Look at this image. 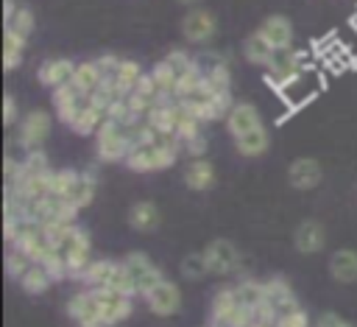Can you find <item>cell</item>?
<instances>
[{"mask_svg":"<svg viewBox=\"0 0 357 327\" xmlns=\"http://www.w3.org/2000/svg\"><path fill=\"white\" fill-rule=\"evenodd\" d=\"M321 179H324L321 162L312 159V157H296L287 168V182L296 190H312V187L321 184Z\"/></svg>","mask_w":357,"mask_h":327,"instance_id":"cell-14","label":"cell"},{"mask_svg":"<svg viewBox=\"0 0 357 327\" xmlns=\"http://www.w3.org/2000/svg\"><path fill=\"white\" fill-rule=\"evenodd\" d=\"M123 266H126V271H128V277H131V285H134V293H137V296H145L151 288H156V285L165 279L162 268H159L145 252H128V254L123 257Z\"/></svg>","mask_w":357,"mask_h":327,"instance_id":"cell-6","label":"cell"},{"mask_svg":"<svg viewBox=\"0 0 357 327\" xmlns=\"http://www.w3.org/2000/svg\"><path fill=\"white\" fill-rule=\"evenodd\" d=\"M131 148V126H123L117 120H106L103 129L95 134V151L103 162H126Z\"/></svg>","mask_w":357,"mask_h":327,"instance_id":"cell-4","label":"cell"},{"mask_svg":"<svg viewBox=\"0 0 357 327\" xmlns=\"http://www.w3.org/2000/svg\"><path fill=\"white\" fill-rule=\"evenodd\" d=\"M181 34L192 45H204L218 34V20L209 8H190L181 20Z\"/></svg>","mask_w":357,"mask_h":327,"instance_id":"cell-10","label":"cell"},{"mask_svg":"<svg viewBox=\"0 0 357 327\" xmlns=\"http://www.w3.org/2000/svg\"><path fill=\"white\" fill-rule=\"evenodd\" d=\"M204 257H206L209 274H220V277L234 274V271H240V266H243V254H240V249H237L231 240H226V238H215V240H209L206 249H204Z\"/></svg>","mask_w":357,"mask_h":327,"instance_id":"cell-8","label":"cell"},{"mask_svg":"<svg viewBox=\"0 0 357 327\" xmlns=\"http://www.w3.org/2000/svg\"><path fill=\"white\" fill-rule=\"evenodd\" d=\"M209 324L212 327H251L254 324V310L243 307L234 296V288L226 285V288L215 291V296H212Z\"/></svg>","mask_w":357,"mask_h":327,"instance_id":"cell-3","label":"cell"},{"mask_svg":"<svg viewBox=\"0 0 357 327\" xmlns=\"http://www.w3.org/2000/svg\"><path fill=\"white\" fill-rule=\"evenodd\" d=\"M92 198H95V176H89V170H84V173H78L75 184L67 190L64 201L75 210H84V207L92 204Z\"/></svg>","mask_w":357,"mask_h":327,"instance_id":"cell-29","label":"cell"},{"mask_svg":"<svg viewBox=\"0 0 357 327\" xmlns=\"http://www.w3.org/2000/svg\"><path fill=\"white\" fill-rule=\"evenodd\" d=\"M70 84H73L78 92H84V95L89 98L92 92H98V89H100L103 75H100V70H98V64H95V61H78V67H75V73H73Z\"/></svg>","mask_w":357,"mask_h":327,"instance_id":"cell-28","label":"cell"},{"mask_svg":"<svg viewBox=\"0 0 357 327\" xmlns=\"http://www.w3.org/2000/svg\"><path fill=\"white\" fill-rule=\"evenodd\" d=\"M20 6L14 3V0H3V22H8L11 17H14V11H17Z\"/></svg>","mask_w":357,"mask_h":327,"instance_id":"cell-45","label":"cell"},{"mask_svg":"<svg viewBox=\"0 0 357 327\" xmlns=\"http://www.w3.org/2000/svg\"><path fill=\"white\" fill-rule=\"evenodd\" d=\"M279 327H312V319H310V313L298 305L296 310H290V313H284L279 321H276Z\"/></svg>","mask_w":357,"mask_h":327,"instance_id":"cell-40","label":"cell"},{"mask_svg":"<svg viewBox=\"0 0 357 327\" xmlns=\"http://www.w3.org/2000/svg\"><path fill=\"white\" fill-rule=\"evenodd\" d=\"M86 101L89 98L84 92H78L73 84H64V87L53 89V109H56V115H59V120L64 126H70L78 117V112L86 106Z\"/></svg>","mask_w":357,"mask_h":327,"instance_id":"cell-17","label":"cell"},{"mask_svg":"<svg viewBox=\"0 0 357 327\" xmlns=\"http://www.w3.org/2000/svg\"><path fill=\"white\" fill-rule=\"evenodd\" d=\"M67 316L73 319L75 327H106V319H103V310H100V302L95 296V291H75L67 305H64Z\"/></svg>","mask_w":357,"mask_h":327,"instance_id":"cell-7","label":"cell"},{"mask_svg":"<svg viewBox=\"0 0 357 327\" xmlns=\"http://www.w3.org/2000/svg\"><path fill=\"white\" fill-rule=\"evenodd\" d=\"M301 61H304V50H290V48L287 50H276L273 59H271V64L265 67L262 81L268 87H273V89L282 92L296 78H301Z\"/></svg>","mask_w":357,"mask_h":327,"instance_id":"cell-5","label":"cell"},{"mask_svg":"<svg viewBox=\"0 0 357 327\" xmlns=\"http://www.w3.org/2000/svg\"><path fill=\"white\" fill-rule=\"evenodd\" d=\"M173 120H176V134H178L181 143L201 131V117H198V112H195L190 103H184V101H173Z\"/></svg>","mask_w":357,"mask_h":327,"instance_id":"cell-25","label":"cell"},{"mask_svg":"<svg viewBox=\"0 0 357 327\" xmlns=\"http://www.w3.org/2000/svg\"><path fill=\"white\" fill-rule=\"evenodd\" d=\"M56 279H53V274L42 266V263H33L31 268H28V274L20 279V285H22V291L25 293H31V296H39V293H45L50 285H53Z\"/></svg>","mask_w":357,"mask_h":327,"instance_id":"cell-33","label":"cell"},{"mask_svg":"<svg viewBox=\"0 0 357 327\" xmlns=\"http://www.w3.org/2000/svg\"><path fill=\"white\" fill-rule=\"evenodd\" d=\"M50 246L56 249V254L61 257L64 268H67V279H81L84 271L92 266V240L89 232L81 224H67V226H50L45 229Z\"/></svg>","mask_w":357,"mask_h":327,"instance_id":"cell-1","label":"cell"},{"mask_svg":"<svg viewBox=\"0 0 357 327\" xmlns=\"http://www.w3.org/2000/svg\"><path fill=\"white\" fill-rule=\"evenodd\" d=\"M262 307L279 321L284 313L298 307V299H296L293 288L282 277H271V279H265V305Z\"/></svg>","mask_w":357,"mask_h":327,"instance_id":"cell-12","label":"cell"},{"mask_svg":"<svg viewBox=\"0 0 357 327\" xmlns=\"http://www.w3.org/2000/svg\"><path fill=\"white\" fill-rule=\"evenodd\" d=\"M106 120H109V109L98 106V103L89 98L86 106L78 112V117L70 123V129H73L75 134H81V137H89V134H98Z\"/></svg>","mask_w":357,"mask_h":327,"instance_id":"cell-20","label":"cell"},{"mask_svg":"<svg viewBox=\"0 0 357 327\" xmlns=\"http://www.w3.org/2000/svg\"><path fill=\"white\" fill-rule=\"evenodd\" d=\"M114 266H117V260L98 257V260H92V266L84 271V277H81L78 282H81L86 291H103V288L109 285L112 274H114Z\"/></svg>","mask_w":357,"mask_h":327,"instance_id":"cell-26","label":"cell"},{"mask_svg":"<svg viewBox=\"0 0 357 327\" xmlns=\"http://www.w3.org/2000/svg\"><path fill=\"white\" fill-rule=\"evenodd\" d=\"M257 31L262 34V39H265L273 50H287L290 42H293V22H290L284 14H268V17L259 22Z\"/></svg>","mask_w":357,"mask_h":327,"instance_id":"cell-16","label":"cell"},{"mask_svg":"<svg viewBox=\"0 0 357 327\" xmlns=\"http://www.w3.org/2000/svg\"><path fill=\"white\" fill-rule=\"evenodd\" d=\"M78 173H81V170H73V168H61V170H53V173H50V196H56V198H64V196H67V190L75 184Z\"/></svg>","mask_w":357,"mask_h":327,"instance_id":"cell-36","label":"cell"},{"mask_svg":"<svg viewBox=\"0 0 357 327\" xmlns=\"http://www.w3.org/2000/svg\"><path fill=\"white\" fill-rule=\"evenodd\" d=\"M268 145H271V137H268L265 126H259V129H254V131H248V134H243V137L234 140V148L243 157H262L268 151Z\"/></svg>","mask_w":357,"mask_h":327,"instance_id":"cell-31","label":"cell"},{"mask_svg":"<svg viewBox=\"0 0 357 327\" xmlns=\"http://www.w3.org/2000/svg\"><path fill=\"white\" fill-rule=\"evenodd\" d=\"M312 327H354V324H351L349 319H343V316L332 313V310H324V313H318V316H315Z\"/></svg>","mask_w":357,"mask_h":327,"instance_id":"cell-42","label":"cell"},{"mask_svg":"<svg viewBox=\"0 0 357 327\" xmlns=\"http://www.w3.org/2000/svg\"><path fill=\"white\" fill-rule=\"evenodd\" d=\"M98 302H100V310H103V319H106V327H120V321H126L134 310V296L128 293H117V291H95Z\"/></svg>","mask_w":357,"mask_h":327,"instance_id":"cell-13","label":"cell"},{"mask_svg":"<svg viewBox=\"0 0 357 327\" xmlns=\"http://www.w3.org/2000/svg\"><path fill=\"white\" fill-rule=\"evenodd\" d=\"M215 179H218L215 165H212L206 157L190 159L187 168H184V184H187L190 190H195V193H206V190L215 184Z\"/></svg>","mask_w":357,"mask_h":327,"instance_id":"cell-21","label":"cell"},{"mask_svg":"<svg viewBox=\"0 0 357 327\" xmlns=\"http://www.w3.org/2000/svg\"><path fill=\"white\" fill-rule=\"evenodd\" d=\"M75 61L73 59H64V56H53V59H45L36 70V78L42 87H50V89H59L64 84H70L73 73H75Z\"/></svg>","mask_w":357,"mask_h":327,"instance_id":"cell-15","label":"cell"},{"mask_svg":"<svg viewBox=\"0 0 357 327\" xmlns=\"http://www.w3.org/2000/svg\"><path fill=\"white\" fill-rule=\"evenodd\" d=\"M206 148H209V143H206V137L198 131V134H192L190 140H184V151L190 154V159H201V157H206Z\"/></svg>","mask_w":357,"mask_h":327,"instance_id":"cell-41","label":"cell"},{"mask_svg":"<svg viewBox=\"0 0 357 327\" xmlns=\"http://www.w3.org/2000/svg\"><path fill=\"white\" fill-rule=\"evenodd\" d=\"M142 75H145V73H142L139 61H134V59H123L120 67H117V73L112 75V81H114V87L120 89V95H128V92L139 84Z\"/></svg>","mask_w":357,"mask_h":327,"instance_id":"cell-32","label":"cell"},{"mask_svg":"<svg viewBox=\"0 0 357 327\" xmlns=\"http://www.w3.org/2000/svg\"><path fill=\"white\" fill-rule=\"evenodd\" d=\"M329 274L335 282L351 285L357 282V252L354 249H337L329 254Z\"/></svg>","mask_w":357,"mask_h":327,"instance_id":"cell-22","label":"cell"},{"mask_svg":"<svg viewBox=\"0 0 357 327\" xmlns=\"http://www.w3.org/2000/svg\"><path fill=\"white\" fill-rule=\"evenodd\" d=\"M178 3H181V6H198L201 0H178Z\"/></svg>","mask_w":357,"mask_h":327,"instance_id":"cell-46","label":"cell"},{"mask_svg":"<svg viewBox=\"0 0 357 327\" xmlns=\"http://www.w3.org/2000/svg\"><path fill=\"white\" fill-rule=\"evenodd\" d=\"M126 221H128V226L137 229V232H151V229L159 226L162 212H159V207H156L153 201H134V204L128 207Z\"/></svg>","mask_w":357,"mask_h":327,"instance_id":"cell-23","label":"cell"},{"mask_svg":"<svg viewBox=\"0 0 357 327\" xmlns=\"http://www.w3.org/2000/svg\"><path fill=\"white\" fill-rule=\"evenodd\" d=\"M243 53H245V59H248L251 64L268 67L276 50H273V48H271V45L262 39V34H259V31H254L251 36H245V42H243Z\"/></svg>","mask_w":357,"mask_h":327,"instance_id":"cell-30","label":"cell"},{"mask_svg":"<svg viewBox=\"0 0 357 327\" xmlns=\"http://www.w3.org/2000/svg\"><path fill=\"white\" fill-rule=\"evenodd\" d=\"M351 22H354V25H357V14H354V17H351Z\"/></svg>","mask_w":357,"mask_h":327,"instance_id":"cell-47","label":"cell"},{"mask_svg":"<svg viewBox=\"0 0 357 327\" xmlns=\"http://www.w3.org/2000/svg\"><path fill=\"white\" fill-rule=\"evenodd\" d=\"M293 246L301 254H318V252H324V246H326V229H324V224L315 221V218L301 221L296 226V232H293Z\"/></svg>","mask_w":357,"mask_h":327,"instance_id":"cell-18","label":"cell"},{"mask_svg":"<svg viewBox=\"0 0 357 327\" xmlns=\"http://www.w3.org/2000/svg\"><path fill=\"white\" fill-rule=\"evenodd\" d=\"M33 25H36L33 11H31L28 6H20V8L14 11V17L6 22V31H14V34H20V36H25V39H28V34L33 31Z\"/></svg>","mask_w":357,"mask_h":327,"instance_id":"cell-35","label":"cell"},{"mask_svg":"<svg viewBox=\"0 0 357 327\" xmlns=\"http://www.w3.org/2000/svg\"><path fill=\"white\" fill-rule=\"evenodd\" d=\"M120 61H123V59H117L114 53H103L100 59H95V64H98V70H100V75H103V81H106V78H112V75L117 73V67H120Z\"/></svg>","mask_w":357,"mask_h":327,"instance_id":"cell-43","label":"cell"},{"mask_svg":"<svg viewBox=\"0 0 357 327\" xmlns=\"http://www.w3.org/2000/svg\"><path fill=\"white\" fill-rule=\"evenodd\" d=\"M165 61L173 67V73L181 78V75H187L190 70H195V64H198V59H192L187 50H181V48H173L167 56H165Z\"/></svg>","mask_w":357,"mask_h":327,"instance_id":"cell-39","label":"cell"},{"mask_svg":"<svg viewBox=\"0 0 357 327\" xmlns=\"http://www.w3.org/2000/svg\"><path fill=\"white\" fill-rule=\"evenodd\" d=\"M181 274H184L187 279H201L204 274H209V266H206L204 252H190V254L181 260Z\"/></svg>","mask_w":357,"mask_h":327,"instance_id":"cell-38","label":"cell"},{"mask_svg":"<svg viewBox=\"0 0 357 327\" xmlns=\"http://www.w3.org/2000/svg\"><path fill=\"white\" fill-rule=\"evenodd\" d=\"M14 120H17V101H14L11 92H6L3 95V123L6 126H14Z\"/></svg>","mask_w":357,"mask_h":327,"instance_id":"cell-44","label":"cell"},{"mask_svg":"<svg viewBox=\"0 0 357 327\" xmlns=\"http://www.w3.org/2000/svg\"><path fill=\"white\" fill-rule=\"evenodd\" d=\"M142 299H145L148 310H151L153 316H162V319L176 316V313L181 310V291H178V285L170 282V279H162V282H159L156 288H151Z\"/></svg>","mask_w":357,"mask_h":327,"instance_id":"cell-11","label":"cell"},{"mask_svg":"<svg viewBox=\"0 0 357 327\" xmlns=\"http://www.w3.org/2000/svg\"><path fill=\"white\" fill-rule=\"evenodd\" d=\"M231 288H234V296H237V302H240L243 307H248V310L257 313V310L265 305V282L251 279V277H243V279H237Z\"/></svg>","mask_w":357,"mask_h":327,"instance_id":"cell-24","label":"cell"},{"mask_svg":"<svg viewBox=\"0 0 357 327\" xmlns=\"http://www.w3.org/2000/svg\"><path fill=\"white\" fill-rule=\"evenodd\" d=\"M33 266V260L28 257V254H22L20 249H11L8 246V254H6V271H8V277H14L17 282L28 274V268Z\"/></svg>","mask_w":357,"mask_h":327,"instance_id":"cell-37","label":"cell"},{"mask_svg":"<svg viewBox=\"0 0 357 327\" xmlns=\"http://www.w3.org/2000/svg\"><path fill=\"white\" fill-rule=\"evenodd\" d=\"M151 78H153V87H156L159 98L167 101V103H173L176 101V87H178V75L173 73V67L162 59V61H156L151 67Z\"/></svg>","mask_w":357,"mask_h":327,"instance_id":"cell-27","label":"cell"},{"mask_svg":"<svg viewBox=\"0 0 357 327\" xmlns=\"http://www.w3.org/2000/svg\"><path fill=\"white\" fill-rule=\"evenodd\" d=\"M25 36L14 34V31H3V67L6 70H14L20 61H22V53H25Z\"/></svg>","mask_w":357,"mask_h":327,"instance_id":"cell-34","label":"cell"},{"mask_svg":"<svg viewBox=\"0 0 357 327\" xmlns=\"http://www.w3.org/2000/svg\"><path fill=\"white\" fill-rule=\"evenodd\" d=\"M178 151H184V143L178 137H156L153 143L134 145L126 168L134 173H151V170H167L176 165Z\"/></svg>","mask_w":357,"mask_h":327,"instance_id":"cell-2","label":"cell"},{"mask_svg":"<svg viewBox=\"0 0 357 327\" xmlns=\"http://www.w3.org/2000/svg\"><path fill=\"white\" fill-rule=\"evenodd\" d=\"M50 115L45 109H31L20 123V145L28 151H39L50 134Z\"/></svg>","mask_w":357,"mask_h":327,"instance_id":"cell-9","label":"cell"},{"mask_svg":"<svg viewBox=\"0 0 357 327\" xmlns=\"http://www.w3.org/2000/svg\"><path fill=\"white\" fill-rule=\"evenodd\" d=\"M259 126H262L259 109L254 103H248V101L234 103L231 112H229V117H226V129H229V134L234 140L243 137V134H248V131H254V129H259Z\"/></svg>","mask_w":357,"mask_h":327,"instance_id":"cell-19","label":"cell"}]
</instances>
